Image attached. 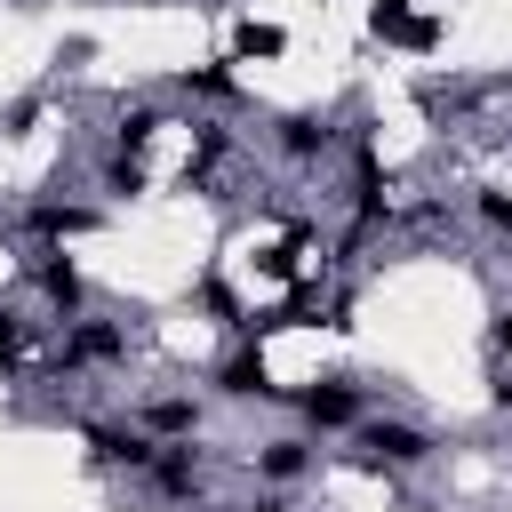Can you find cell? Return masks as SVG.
Returning a JSON list of instances; mask_svg holds the SVG:
<instances>
[{"label": "cell", "mask_w": 512, "mask_h": 512, "mask_svg": "<svg viewBox=\"0 0 512 512\" xmlns=\"http://www.w3.org/2000/svg\"><path fill=\"white\" fill-rule=\"evenodd\" d=\"M304 472H312V440L280 432V440H264V448H256V480H304Z\"/></svg>", "instance_id": "cell-1"}, {"label": "cell", "mask_w": 512, "mask_h": 512, "mask_svg": "<svg viewBox=\"0 0 512 512\" xmlns=\"http://www.w3.org/2000/svg\"><path fill=\"white\" fill-rule=\"evenodd\" d=\"M496 344H504V352H512V312H504V320H496Z\"/></svg>", "instance_id": "cell-2"}]
</instances>
